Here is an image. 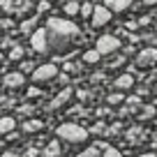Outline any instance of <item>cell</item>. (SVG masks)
I'll list each match as a JSON object with an SVG mask.
<instances>
[{
  "label": "cell",
  "instance_id": "obj_1",
  "mask_svg": "<svg viewBox=\"0 0 157 157\" xmlns=\"http://www.w3.org/2000/svg\"><path fill=\"white\" fill-rule=\"evenodd\" d=\"M46 30H49V49L51 51H65L72 39L78 37V25L72 23L67 19H58V16H51L46 21Z\"/></svg>",
  "mask_w": 157,
  "mask_h": 157
},
{
  "label": "cell",
  "instance_id": "obj_2",
  "mask_svg": "<svg viewBox=\"0 0 157 157\" xmlns=\"http://www.w3.org/2000/svg\"><path fill=\"white\" fill-rule=\"evenodd\" d=\"M56 134H58V139H63L65 143H69V146H78V143H86L88 141V129L81 127V125L76 123H63L58 129H56Z\"/></svg>",
  "mask_w": 157,
  "mask_h": 157
},
{
  "label": "cell",
  "instance_id": "obj_3",
  "mask_svg": "<svg viewBox=\"0 0 157 157\" xmlns=\"http://www.w3.org/2000/svg\"><path fill=\"white\" fill-rule=\"evenodd\" d=\"M76 157H123L111 143L106 141H95L90 148H86L83 152H78Z\"/></svg>",
  "mask_w": 157,
  "mask_h": 157
},
{
  "label": "cell",
  "instance_id": "obj_4",
  "mask_svg": "<svg viewBox=\"0 0 157 157\" xmlns=\"http://www.w3.org/2000/svg\"><path fill=\"white\" fill-rule=\"evenodd\" d=\"M30 46H33V51H37V53H46L49 49V30L46 28H37L33 33V37H30Z\"/></svg>",
  "mask_w": 157,
  "mask_h": 157
},
{
  "label": "cell",
  "instance_id": "obj_5",
  "mask_svg": "<svg viewBox=\"0 0 157 157\" xmlns=\"http://www.w3.org/2000/svg\"><path fill=\"white\" fill-rule=\"evenodd\" d=\"M56 76H58V67H56L53 63L39 65V67H35V72H33L35 83H44V81H51V78H56Z\"/></svg>",
  "mask_w": 157,
  "mask_h": 157
},
{
  "label": "cell",
  "instance_id": "obj_6",
  "mask_svg": "<svg viewBox=\"0 0 157 157\" xmlns=\"http://www.w3.org/2000/svg\"><path fill=\"white\" fill-rule=\"evenodd\" d=\"M95 49H97L102 56L116 53V51L120 49V39H118V37H113V35H102V37L97 39V46H95Z\"/></svg>",
  "mask_w": 157,
  "mask_h": 157
},
{
  "label": "cell",
  "instance_id": "obj_7",
  "mask_svg": "<svg viewBox=\"0 0 157 157\" xmlns=\"http://www.w3.org/2000/svg\"><path fill=\"white\" fill-rule=\"evenodd\" d=\"M111 14L113 10L106 5H97L93 12V16H90V23H93V28H102V25H106L109 21H111Z\"/></svg>",
  "mask_w": 157,
  "mask_h": 157
},
{
  "label": "cell",
  "instance_id": "obj_8",
  "mask_svg": "<svg viewBox=\"0 0 157 157\" xmlns=\"http://www.w3.org/2000/svg\"><path fill=\"white\" fill-rule=\"evenodd\" d=\"M157 63V49H143L141 53L136 56V65L139 67H150V65Z\"/></svg>",
  "mask_w": 157,
  "mask_h": 157
},
{
  "label": "cell",
  "instance_id": "obj_9",
  "mask_svg": "<svg viewBox=\"0 0 157 157\" xmlns=\"http://www.w3.org/2000/svg\"><path fill=\"white\" fill-rule=\"evenodd\" d=\"M2 83H5L7 88H19V86L25 83V76H23V72H12V74H7V76H5Z\"/></svg>",
  "mask_w": 157,
  "mask_h": 157
},
{
  "label": "cell",
  "instance_id": "obj_10",
  "mask_svg": "<svg viewBox=\"0 0 157 157\" xmlns=\"http://www.w3.org/2000/svg\"><path fill=\"white\" fill-rule=\"evenodd\" d=\"M69 97H72V88H65L63 93H60L58 97H56L53 102L49 104V109H51V111H56V109H60V106H63V104H67V102H69Z\"/></svg>",
  "mask_w": 157,
  "mask_h": 157
},
{
  "label": "cell",
  "instance_id": "obj_11",
  "mask_svg": "<svg viewBox=\"0 0 157 157\" xmlns=\"http://www.w3.org/2000/svg\"><path fill=\"white\" fill-rule=\"evenodd\" d=\"M132 86H134L132 72H127V74H123V76H118V78H116V90H129Z\"/></svg>",
  "mask_w": 157,
  "mask_h": 157
},
{
  "label": "cell",
  "instance_id": "obj_12",
  "mask_svg": "<svg viewBox=\"0 0 157 157\" xmlns=\"http://www.w3.org/2000/svg\"><path fill=\"white\" fill-rule=\"evenodd\" d=\"M42 127H44V123H42V120H35V118H33V120H25V123L21 125V129H23L25 134H35V132H39Z\"/></svg>",
  "mask_w": 157,
  "mask_h": 157
},
{
  "label": "cell",
  "instance_id": "obj_13",
  "mask_svg": "<svg viewBox=\"0 0 157 157\" xmlns=\"http://www.w3.org/2000/svg\"><path fill=\"white\" fill-rule=\"evenodd\" d=\"M104 2H106V7H111L113 12H125L134 0H104Z\"/></svg>",
  "mask_w": 157,
  "mask_h": 157
},
{
  "label": "cell",
  "instance_id": "obj_14",
  "mask_svg": "<svg viewBox=\"0 0 157 157\" xmlns=\"http://www.w3.org/2000/svg\"><path fill=\"white\" fill-rule=\"evenodd\" d=\"M14 127H16V120L14 118H0V134H12L14 132Z\"/></svg>",
  "mask_w": 157,
  "mask_h": 157
},
{
  "label": "cell",
  "instance_id": "obj_15",
  "mask_svg": "<svg viewBox=\"0 0 157 157\" xmlns=\"http://www.w3.org/2000/svg\"><path fill=\"white\" fill-rule=\"evenodd\" d=\"M39 157H60V143H58V141H51Z\"/></svg>",
  "mask_w": 157,
  "mask_h": 157
},
{
  "label": "cell",
  "instance_id": "obj_16",
  "mask_svg": "<svg viewBox=\"0 0 157 157\" xmlns=\"http://www.w3.org/2000/svg\"><path fill=\"white\" fill-rule=\"evenodd\" d=\"M65 14H67V16L81 14V2H76V0H69L67 5H65Z\"/></svg>",
  "mask_w": 157,
  "mask_h": 157
},
{
  "label": "cell",
  "instance_id": "obj_17",
  "mask_svg": "<svg viewBox=\"0 0 157 157\" xmlns=\"http://www.w3.org/2000/svg\"><path fill=\"white\" fill-rule=\"evenodd\" d=\"M99 58H102V53H99L97 49H93V51H86V53H83V60H86V63H90V65H93V63H97Z\"/></svg>",
  "mask_w": 157,
  "mask_h": 157
},
{
  "label": "cell",
  "instance_id": "obj_18",
  "mask_svg": "<svg viewBox=\"0 0 157 157\" xmlns=\"http://www.w3.org/2000/svg\"><path fill=\"white\" fill-rule=\"evenodd\" d=\"M23 53H25V51H23V46H19V44H16L14 49H12L10 58H12V60H21V58H23Z\"/></svg>",
  "mask_w": 157,
  "mask_h": 157
},
{
  "label": "cell",
  "instance_id": "obj_19",
  "mask_svg": "<svg viewBox=\"0 0 157 157\" xmlns=\"http://www.w3.org/2000/svg\"><path fill=\"white\" fill-rule=\"evenodd\" d=\"M95 12V5H90V2H81V16H93Z\"/></svg>",
  "mask_w": 157,
  "mask_h": 157
},
{
  "label": "cell",
  "instance_id": "obj_20",
  "mask_svg": "<svg viewBox=\"0 0 157 157\" xmlns=\"http://www.w3.org/2000/svg\"><path fill=\"white\" fill-rule=\"evenodd\" d=\"M12 7H14V0H0V10L12 12Z\"/></svg>",
  "mask_w": 157,
  "mask_h": 157
},
{
  "label": "cell",
  "instance_id": "obj_21",
  "mask_svg": "<svg viewBox=\"0 0 157 157\" xmlns=\"http://www.w3.org/2000/svg\"><path fill=\"white\" fill-rule=\"evenodd\" d=\"M49 7H51V0H42V2L37 5V10L39 12H49Z\"/></svg>",
  "mask_w": 157,
  "mask_h": 157
},
{
  "label": "cell",
  "instance_id": "obj_22",
  "mask_svg": "<svg viewBox=\"0 0 157 157\" xmlns=\"http://www.w3.org/2000/svg\"><path fill=\"white\" fill-rule=\"evenodd\" d=\"M35 25V19H30V21H23V23H21V30H23V33H28L30 28H33Z\"/></svg>",
  "mask_w": 157,
  "mask_h": 157
},
{
  "label": "cell",
  "instance_id": "obj_23",
  "mask_svg": "<svg viewBox=\"0 0 157 157\" xmlns=\"http://www.w3.org/2000/svg\"><path fill=\"white\" fill-rule=\"evenodd\" d=\"M123 102V95L118 93V95H111V97H109V104H120Z\"/></svg>",
  "mask_w": 157,
  "mask_h": 157
},
{
  "label": "cell",
  "instance_id": "obj_24",
  "mask_svg": "<svg viewBox=\"0 0 157 157\" xmlns=\"http://www.w3.org/2000/svg\"><path fill=\"white\" fill-rule=\"evenodd\" d=\"M21 67H23V72H35V67H37V65H33V63H23Z\"/></svg>",
  "mask_w": 157,
  "mask_h": 157
},
{
  "label": "cell",
  "instance_id": "obj_25",
  "mask_svg": "<svg viewBox=\"0 0 157 157\" xmlns=\"http://www.w3.org/2000/svg\"><path fill=\"white\" fill-rule=\"evenodd\" d=\"M2 28H12V21L10 19H0V30Z\"/></svg>",
  "mask_w": 157,
  "mask_h": 157
},
{
  "label": "cell",
  "instance_id": "obj_26",
  "mask_svg": "<svg viewBox=\"0 0 157 157\" xmlns=\"http://www.w3.org/2000/svg\"><path fill=\"white\" fill-rule=\"evenodd\" d=\"M93 132H104V123H97V125H95V127H93Z\"/></svg>",
  "mask_w": 157,
  "mask_h": 157
},
{
  "label": "cell",
  "instance_id": "obj_27",
  "mask_svg": "<svg viewBox=\"0 0 157 157\" xmlns=\"http://www.w3.org/2000/svg\"><path fill=\"white\" fill-rule=\"evenodd\" d=\"M28 95H30V97H37L39 90H37V88H30V90H28Z\"/></svg>",
  "mask_w": 157,
  "mask_h": 157
},
{
  "label": "cell",
  "instance_id": "obj_28",
  "mask_svg": "<svg viewBox=\"0 0 157 157\" xmlns=\"http://www.w3.org/2000/svg\"><path fill=\"white\" fill-rule=\"evenodd\" d=\"M0 157H19V155H16V152H12V150H10V152H2V155H0Z\"/></svg>",
  "mask_w": 157,
  "mask_h": 157
},
{
  "label": "cell",
  "instance_id": "obj_29",
  "mask_svg": "<svg viewBox=\"0 0 157 157\" xmlns=\"http://www.w3.org/2000/svg\"><path fill=\"white\" fill-rule=\"evenodd\" d=\"M127 102H129V104H136V106H139V104H141V102H139V97H129Z\"/></svg>",
  "mask_w": 157,
  "mask_h": 157
},
{
  "label": "cell",
  "instance_id": "obj_30",
  "mask_svg": "<svg viewBox=\"0 0 157 157\" xmlns=\"http://www.w3.org/2000/svg\"><path fill=\"white\" fill-rule=\"evenodd\" d=\"M143 5H148V7H152V5H157V0H143Z\"/></svg>",
  "mask_w": 157,
  "mask_h": 157
},
{
  "label": "cell",
  "instance_id": "obj_31",
  "mask_svg": "<svg viewBox=\"0 0 157 157\" xmlns=\"http://www.w3.org/2000/svg\"><path fill=\"white\" fill-rule=\"evenodd\" d=\"M139 157H155V152H146V155H139Z\"/></svg>",
  "mask_w": 157,
  "mask_h": 157
},
{
  "label": "cell",
  "instance_id": "obj_32",
  "mask_svg": "<svg viewBox=\"0 0 157 157\" xmlns=\"http://www.w3.org/2000/svg\"><path fill=\"white\" fill-rule=\"evenodd\" d=\"M0 60H2V51H0Z\"/></svg>",
  "mask_w": 157,
  "mask_h": 157
},
{
  "label": "cell",
  "instance_id": "obj_33",
  "mask_svg": "<svg viewBox=\"0 0 157 157\" xmlns=\"http://www.w3.org/2000/svg\"><path fill=\"white\" fill-rule=\"evenodd\" d=\"M51 2H53V0H51Z\"/></svg>",
  "mask_w": 157,
  "mask_h": 157
}]
</instances>
